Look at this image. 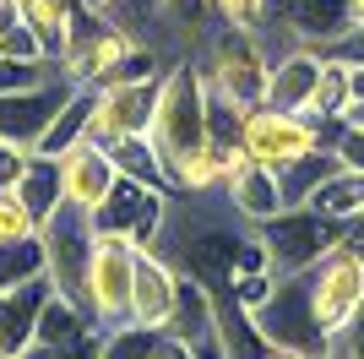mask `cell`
Returning a JSON list of instances; mask_svg holds the SVG:
<instances>
[{"mask_svg": "<svg viewBox=\"0 0 364 359\" xmlns=\"http://www.w3.org/2000/svg\"><path fill=\"white\" fill-rule=\"evenodd\" d=\"M147 136L158 142L164 164H180L191 147L207 142V76H201V60H168L164 82H158V109H152Z\"/></svg>", "mask_w": 364, "mask_h": 359, "instance_id": "1", "label": "cell"}, {"mask_svg": "<svg viewBox=\"0 0 364 359\" xmlns=\"http://www.w3.org/2000/svg\"><path fill=\"white\" fill-rule=\"evenodd\" d=\"M201 76L218 98L250 115V109L267 104V82H272V60L261 49V33L245 28H213L201 38Z\"/></svg>", "mask_w": 364, "mask_h": 359, "instance_id": "2", "label": "cell"}, {"mask_svg": "<svg viewBox=\"0 0 364 359\" xmlns=\"http://www.w3.org/2000/svg\"><path fill=\"white\" fill-rule=\"evenodd\" d=\"M256 239H261V251H267V267L277 278H294V272H310L332 245H343V224L321 218L304 202V207H283L277 218H267L256 229Z\"/></svg>", "mask_w": 364, "mask_h": 359, "instance_id": "3", "label": "cell"}, {"mask_svg": "<svg viewBox=\"0 0 364 359\" xmlns=\"http://www.w3.org/2000/svg\"><path fill=\"white\" fill-rule=\"evenodd\" d=\"M304 278H310V316H316L321 338L332 343L337 332L364 311V256L343 239V245H332Z\"/></svg>", "mask_w": 364, "mask_h": 359, "instance_id": "4", "label": "cell"}, {"mask_svg": "<svg viewBox=\"0 0 364 359\" xmlns=\"http://www.w3.org/2000/svg\"><path fill=\"white\" fill-rule=\"evenodd\" d=\"M136 256H141L136 239H125V234H98L92 261H87V294H82V305L92 311V321H98V327H120V321H131Z\"/></svg>", "mask_w": 364, "mask_h": 359, "instance_id": "5", "label": "cell"}, {"mask_svg": "<svg viewBox=\"0 0 364 359\" xmlns=\"http://www.w3.org/2000/svg\"><path fill=\"white\" fill-rule=\"evenodd\" d=\"M168 207H174V191H152V185H136V180L120 175L114 191L92 212V229L98 234H125V239H136L141 251H152L168 229Z\"/></svg>", "mask_w": 364, "mask_h": 359, "instance_id": "6", "label": "cell"}, {"mask_svg": "<svg viewBox=\"0 0 364 359\" xmlns=\"http://www.w3.org/2000/svg\"><path fill=\"white\" fill-rule=\"evenodd\" d=\"M38 239H44V272H49V283L60 288V294L82 299V294H87V261H92V245H98L92 212L60 207L44 229H38Z\"/></svg>", "mask_w": 364, "mask_h": 359, "instance_id": "7", "label": "cell"}, {"mask_svg": "<svg viewBox=\"0 0 364 359\" xmlns=\"http://www.w3.org/2000/svg\"><path fill=\"white\" fill-rule=\"evenodd\" d=\"M240 142H245V152L267 169H283V164H294V158H304V152L326 147V142H321V120L289 115V109H272V104H261V109L245 115Z\"/></svg>", "mask_w": 364, "mask_h": 359, "instance_id": "8", "label": "cell"}, {"mask_svg": "<svg viewBox=\"0 0 364 359\" xmlns=\"http://www.w3.org/2000/svg\"><path fill=\"white\" fill-rule=\"evenodd\" d=\"M261 332H267V343L272 348H289V354H326V338H321L316 316H310V278L304 272H294V278H277L272 299L256 311Z\"/></svg>", "mask_w": 364, "mask_h": 359, "instance_id": "9", "label": "cell"}, {"mask_svg": "<svg viewBox=\"0 0 364 359\" xmlns=\"http://www.w3.org/2000/svg\"><path fill=\"white\" fill-rule=\"evenodd\" d=\"M158 82L164 76H141V82H104L98 88V104H92V142H120V136H136L152 125V109H158Z\"/></svg>", "mask_w": 364, "mask_h": 359, "instance_id": "10", "label": "cell"}, {"mask_svg": "<svg viewBox=\"0 0 364 359\" xmlns=\"http://www.w3.org/2000/svg\"><path fill=\"white\" fill-rule=\"evenodd\" d=\"M76 82L65 76H49L38 88H22V93H0V142H11V147H38V136L49 131V120L60 115V104L71 98Z\"/></svg>", "mask_w": 364, "mask_h": 359, "instance_id": "11", "label": "cell"}, {"mask_svg": "<svg viewBox=\"0 0 364 359\" xmlns=\"http://www.w3.org/2000/svg\"><path fill=\"white\" fill-rule=\"evenodd\" d=\"M114 180H120V169H114V158H109L104 142L82 136L76 147L60 152V191H65V207L98 212V202L114 191Z\"/></svg>", "mask_w": 364, "mask_h": 359, "instance_id": "12", "label": "cell"}, {"mask_svg": "<svg viewBox=\"0 0 364 359\" xmlns=\"http://www.w3.org/2000/svg\"><path fill=\"white\" fill-rule=\"evenodd\" d=\"M174 294H180V272L164 251H141L136 256V283H131V321L164 332L174 321Z\"/></svg>", "mask_w": 364, "mask_h": 359, "instance_id": "13", "label": "cell"}, {"mask_svg": "<svg viewBox=\"0 0 364 359\" xmlns=\"http://www.w3.org/2000/svg\"><path fill=\"white\" fill-rule=\"evenodd\" d=\"M49 294H55V283H49V278H33V283L0 288V359L28 354V348H33L38 311H44V299H49Z\"/></svg>", "mask_w": 364, "mask_h": 359, "instance_id": "14", "label": "cell"}, {"mask_svg": "<svg viewBox=\"0 0 364 359\" xmlns=\"http://www.w3.org/2000/svg\"><path fill=\"white\" fill-rule=\"evenodd\" d=\"M223 202H228V212H234L240 224H250V229H261L267 218H277V212L289 207V202H283V180H277V169H267V164H245L240 175L223 185Z\"/></svg>", "mask_w": 364, "mask_h": 359, "instance_id": "15", "label": "cell"}, {"mask_svg": "<svg viewBox=\"0 0 364 359\" xmlns=\"http://www.w3.org/2000/svg\"><path fill=\"white\" fill-rule=\"evenodd\" d=\"M321 82V49H304L289 44L283 55L272 60V82H267V104L272 109H289V115H304L310 93Z\"/></svg>", "mask_w": 364, "mask_h": 359, "instance_id": "16", "label": "cell"}, {"mask_svg": "<svg viewBox=\"0 0 364 359\" xmlns=\"http://www.w3.org/2000/svg\"><path fill=\"white\" fill-rule=\"evenodd\" d=\"M277 22L289 28L294 44L326 49L337 33H348V0H283Z\"/></svg>", "mask_w": 364, "mask_h": 359, "instance_id": "17", "label": "cell"}, {"mask_svg": "<svg viewBox=\"0 0 364 359\" xmlns=\"http://www.w3.org/2000/svg\"><path fill=\"white\" fill-rule=\"evenodd\" d=\"M87 332H98L92 311L82 305V299H71V294L55 288V294L44 299V311H38V332H33V343H38V348H60V343L87 338Z\"/></svg>", "mask_w": 364, "mask_h": 359, "instance_id": "18", "label": "cell"}, {"mask_svg": "<svg viewBox=\"0 0 364 359\" xmlns=\"http://www.w3.org/2000/svg\"><path fill=\"white\" fill-rule=\"evenodd\" d=\"M92 104H98V88L76 82L71 98L60 104V115L49 120V131L38 136V147H33V152H44V158H60L65 147H76V142L87 136V125H92Z\"/></svg>", "mask_w": 364, "mask_h": 359, "instance_id": "19", "label": "cell"}, {"mask_svg": "<svg viewBox=\"0 0 364 359\" xmlns=\"http://www.w3.org/2000/svg\"><path fill=\"white\" fill-rule=\"evenodd\" d=\"M16 196L28 202V212L38 218V229L65 207V191H60V158H44V152H28L22 164V180H16Z\"/></svg>", "mask_w": 364, "mask_h": 359, "instance_id": "20", "label": "cell"}, {"mask_svg": "<svg viewBox=\"0 0 364 359\" xmlns=\"http://www.w3.org/2000/svg\"><path fill=\"white\" fill-rule=\"evenodd\" d=\"M109 158H114V169H120L125 180H136V185H152V191H174V185H168V164H164V152H158V142H152L147 131L109 142Z\"/></svg>", "mask_w": 364, "mask_h": 359, "instance_id": "21", "label": "cell"}, {"mask_svg": "<svg viewBox=\"0 0 364 359\" xmlns=\"http://www.w3.org/2000/svg\"><path fill=\"white\" fill-rule=\"evenodd\" d=\"M310 207H316L321 218H332V224H343V229H348V218H359V212H364V169L337 164L332 175H326V180L316 185Z\"/></svg>", "mask_w": 364, "mask_h": 359, "instance_id": "22", "label": "cell"}, {"mask_svg": "<svg viewBox=\"0 0 364 359\" xmlns=\"http://www.w3.org/2000/svg\"><path fill=\"white\" fill-rule=\"evenodd\" d=\"M213 0H158V22L174 33V49L180 55H196L201 38L213 33Z\"/></svg>", "mask_w": 364, "mask_h": 359, "instance_id": "23", "label": "cell"}, {"mask_svg": "<svg viewBox=\"0 0 364 359\" xmlns=\"http://www.w3.org/2000/svg\"><path fill=\"white\" fill-rule=\"evenodd\" d=\"M353 93H359L353 66H343V60H332V55H321V82H316V93H310L304 115H310V120H343V109L353 104Z\"/></svg>", "mask_w": 364, "mask_h": 359, "instance_id": "24", "label": "cell"}, {"mask_svg": "<svg viewBox=\"0 0 364 359\" xmlns=\"http://www.w3.org/2000/svg\"><path fill=\"white\" fill-rule=\"evenodd\" d=\"M332 169H337L332 147H316V152H304V158H294V164H283V169H277V180H283V202H289V207H304Z\"/></svg>", "mask_w": 364, "mask_h": 359, "instance_id": "25", "label": "cell"}, {"mask_svg": "<svg viewBox=\"0 0 364 359\" xmlns=\"http://www.w3.org/2000/svg\"><path fill=\"white\" fill-rule=\"evenodd\" d=\"M33 278H49L44 272V239H11L0 245V288H16V283H33Z\"/></svg>", "mask_w": 364, "mask_h": 359, "instance_id": "26", "label": "cell"}, {"mask_svg": "<svg viewBox=\"0 0 364 359\" xmlns=\"http://www.w3.org/2000/svg\"><path fill=\"white\" fill-rule=\"evenodd\" d=\"M158 332L141 327V321H120V327H104V354L98 359H147Z\"/></svg>", "mask_w": 364, "mask_h": 359, "instance_id": "27", "label": "cell"}, {"mask_svg": "<svg viewBox=\"0 0 364 359\" xmlns=\"http://www.w3.org/2000/svg\"><path fill=\"white\" fill-rule=\"evenodd\" d=\"M272 288H277V272H272V267H240V272H234V288H228V299H234L240 311L256 316L261 305L272 299Z\"/></svg>", "mask_w": 364, "mask_h": 359, "instance_id": "28", "label": "cell"}, {"mask_svg": "<svg viewBox=\"0 0 364 359\" xmlns=\"http://www.w3.org/2000/svg\"><path fill=\"white\" fill-rule=\"evenodd\" d=\"M49 76H60L55 60H6L0 55V93H22V88H38Z\"/></svg>", "mask_w": 364, "mask_h": 359, "instance_id": "29", "label": "cell"}, {"mask_svg": "<svg viewBox=\"0 0 364 359\" xmlns=\"http://www.w3.org/2000/svg\"><path fill=\"white\" fill-rule=\"evenodd\" d=\"M38 234V218L28 212V202L16 196V185L11 191H0V245H11V239H33Z\"/></svg>", "mask_w": 364, "mask_h": 359, "instance_id": "30", "label": "cell"}, {"mask_svg": "<svg viewBox=\"0 0 364 359\" xmlns=\"http://www.w3.org/2000/svg\"><path fill=\"white\" fill-rule=\"evenodd\" d=\"M213 11L223 28H245V33H261L267 16H272V0H213Z\"/></svg>", "mask_w": 364, "mask_h": 359, "instance_id": "31", "label": "cell"}, {"mask_svg": "<svg viewBox=\"0 0 364 359\" xmlns=\"http://www.w3.org/2000/svg\"><path fill=\"white\" fill-rule=\"evenodd\" d=\"M28 354L33 359H98V354H104V327L87 332V338H76V343H60V348H38V343H33Z\"/></svg>", "mask_w": 364, "mask_h": 359, "instance_id": "32", "label": "cell"}, {"mask_svg": "<svg viewBox=\"0 0 364 359\" xmlns=\"http://www.w3.org/2000/svg\"><path fill=\"white\" fill-rule=\"evenodd\" d=\"M321 55H332V60H343V66H353V71H364V28L337 33V38L321 49Z\"/></svg>", "mask_w": 364, "mask_h": 359, "instance_id": "33", "label": "cell"}, {"mask_svg": "<svg viewBox=\"0 0 364 359\" xmlns=\"http://www.w3.org/2000/svg\"><path fill=\"white\" fill-rule=\"evenodd\" d=\"M337 152V164H348V169H364V125H343L332 142Z\"/></svg>", "mask_w": 364, "mask_h": 359, "instance_id": "34", "label": "cell"}, {"mask_svg": "<svg viewBox=\"0 0 364 359\" xmlns=\"http://www.w3.org/2000/svg\"><path fill=\"white\" fill-rule=\"evenodd\" d=\"M332 354H337V359H364V311L332 338Z\"/></svg>", "mask_w": 364, "mask_h": 359, "instance_id": "35", "label": "cell"}, {"mask_svg": "<svg viewBox=\"0 0 364 359\" xmlns=\"http://www.w3.org/2000/svg\"><path fill=\"white\" fill-rule=\"evenodd\" d=\"M22 164H28V147H11V142H0V191H11L16 180H22Z\"/></svg>", "mask_w": 364, "mask_h": 359, "instance_id": "36", "label": "cell"}, {"mask_svg": "<svg viewBox=\"0 0 364 359\" xmlns=\"http://www.w3.org/2000/svg\"><path fill=\"white\" fill-rule=\"evenodd\" d=\"M147 359H201V354H196V343H185L174 332H158V343H152Z\"/></svg>", "mask_w": 364, "mask_h": 359, "instance_id": "37", "label": "cell"}, {"mask_svg": "<svg viewBox=\"0 0 364 359\" xmlns=\"http://www.w3.org/2000/svg\"><path fill=\"white\" fill-rule=\"evenodd\" d=\"M11 28H22V0H0V38Z\"/></svg>", "mask_w": 364, "mask_h": 359, "instance_id": "38", "label": "cell"}, {"mask_svg": "<svg viewBox=\"0 0 364 359\" xmlns=\"http://www.w3.org/2000/svg\"><path fill=\"white\" fill-rule=\"evenodd\" d=\"M343 239H348L353 251L364 256V212H359V218H348V229H343Z\"/></svg>", "mask_w": 364, "mask_h": 359, "instance_id": "39", "label": "cell"}, {"mask_svg": "<svg viewBox=\"0 0 364 359\" xmlns=\"http://www.w3.org/2000/svg\"><path fill=\"white\" fill-rule=\"evenodd\" d=\"M76 6H82V11H87V16H109V11H114V6H120V0H76Z\"/></svg>", "mask_w": 364, "mask_h": 359, "instance_id": "40", "label": "cell"}, {"mask_svg": "<svg viewBox=\"0 0 364 359\" xmlns=\"http://www.w3.org/2000/svg\"><path fill=\"white\" fill-rule=\"evenodd\" d=\"M267 359H299V354H289V348H272V354H267Z\"/></svg>", "mask_w": 364, "mask_h": 359, "instance_id": "41", "label": "cell"}, {"mask_svg": "<svg viewBox=\"0 0 364 359\" xmlns=\"http://www.w3.org/2000/svg\"><path fill=\"white\" fill-rule=\"evenodd\" d=\"M304 359H337V354H332V348H326V354H304Z\"/></svg>", "mask_w": 364, "mask_h": 359, "instance_id": "42", "label": "cell"}, {"mask_svg": "<svg viewBox=\"0 0 364 359\" xmlns=\"http://www.w3.org/2000/svg\"><path fill=\"white\" fill-rule=\"evenodd\" d=\"M11 359H33V354H11Z\"/></svg>", "mask_w": 364, "mask_h": 359, "instance_id": "43", "label": "cell"}]
</instances>
